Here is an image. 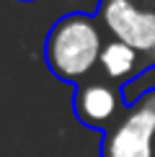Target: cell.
<instances>
[{
	"instance_id": "1",
	"label": "cell",
	"mask_w": 155,
	"mask_h": 157,
	"mask_svg": "<svg viewBox=\"0 0 155 157\" xmlns=\"http://www.w3.org/2000/svg\"><path fill=\"white\" fill-rule=\"evenodd\" d=\"M101 49L98 21L85 13H70L52 26L44 44V59L57 77L75 82L93 70Z\"/></svg>"
},
{
	"instance_id": "2",
	"label": "cell",
	"mask_w": 155,
	"mask_h": 157,
	"mask_svg": "<svg viewBox=\"0 0 155 157\" xmlns=\"http://www.w3.org/2000/svg\"><path fill=\"white\" fill-rule=\"evenodd\" d=\"M98 18L114 39L155 62V8H145L137 0H101Z\"/></svg>"
},
{
	"instance_id": "3",
	"label": "cell",
	"mask_w": 155,
	"mask_h": 157,
	"mask_svg": "<svg viewBox=\"0 0 155 157\" xmlns=\"http://www.w3.org/2000/svg\"><path fill=\"white\" fill-rule=\"evenodd\" d=\"M155 139V103L147 93L129 113L106 132L101 157H153Z\"/></svg>"
},
{
	"instance_id": "4",
	"label": "cell",
	"mask_w": 155,
	"mask_h": 157,
	"mask_svg": "<svg viewBox=\"0 0 155 157\" xmlns=\"http://www.w3.org/2000/svg\"><path fill=\"white\" fill-rule=\"evenodd\" d=\"M116 108H119L116 93L103 82L80 85L75 93V116L85 126H93V129L109 126L116 116Z\"/></svg>"
},
{
	"instance_id": "5",
	"label": "cell",
	"mask_w": 155,
	"mask_h": 157,
	"mask_svg": "<svg viewBox=\"0 0 155 157\" xmlns=\"http://www.w3.org/2000/svg\"><path fill=\"white\" fill-rule=\"evenodd\" d=\"M98 62L106 77H111V80H127L140 72V54L119 39H111L109 44H103Z\"/></svg>"
},
{
	"instance_id": "6",
	"label": "cell",
	"mask_w": 155,
	"mask_h": 157,
	"mask_svg": "<svg viewBox=\"0 0 155 157\" xmlns=\"http://www.w3.org/2000/svg\"><path fill=\"white\" fill-rule=\"evenodd\" d=\"M153 103H155V93H153Z\"/></svg>"
}]
</instances>
